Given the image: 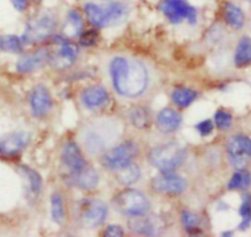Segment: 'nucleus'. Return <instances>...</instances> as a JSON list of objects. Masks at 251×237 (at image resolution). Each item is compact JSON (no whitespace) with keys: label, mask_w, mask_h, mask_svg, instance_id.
Here are the masks:
<instances>
[{"label":"nucleus","mask_w":251,"mask_h":237,"mask_svg":"<svg viewBox=\"0 0 251 237\" xmlns=\"http://www.w3.org/2000/svg\"><path fill=\"white\" fill-rule=\"evenodd\" d=\"M110 71L113 88L120 95L137 97L146 91L148 72L142 63L117 57L111 62Z\"/></svg>","instance_id":"f257e3e1"},{"label":"nucleus","mask_w":251,"mask_h":237,"mask_svg":"<svg viewBox=\"0 0 251 237\" xmlns=\"http://www.w3.org/2000/svg\"><path fill=\"white\" fill-rule=\"evenodd\" d=\"M128 11V6L122 3H112L107 6H100L93 3L85 5L86 16L96 27L118 25L127 19Z\"/></svg>","instance_id":"f03ea898"},{"label":"nucleus","mask_w":251,"mask_h":237,"mask_svg":"<svg viewBox=\"0 0 251 237\" xmlns=\"http://www.w3.org/2000/svg\"><path fill=\"white\" fill-rule=\"evenodd\" d=\"M185 156L186 152L182 146L175 142H169L151 150L149 160L151 165L155 166L161 172L169 173L182 165Z\"/></svg>","instance_id":"7ed1b4c3"},{"label":"nucleus","mask_w":251,"mask_h":237,"mask_svg":"<svg viewBox=\"0 0 251 237\" xmlns=\"http://www.w3.org/2000/svg\"><path fill=\"white\" fill-rule=\"evenodd\" d=\"M55 27V19L52 14L46 13L38 16L35 20H31L26 26L21 41L27 45H35V43L42 42L47 40L53 33Z\"/></svg>","instance_id":"20e7f679"},{"label":"nucleus","mask_w":251,"mask_h":237,"mask_svg":"<svg viewBox=\"0 0 251 237\" xmlns=\"http://www.w3.org/2000/svg\"><path fill=\"white\" fill-rule=\"evenodd\" d=\"M116 205L123 214L131 216L147 214L149 210V202L146 195L136 190H126L121 192L116 198Z\"/></svg>","instance_id":"39448f33"},{"label":"nucleus","mask_w":251,"mask_h":237,"mask_svg":"<svg viewBox=\"0 0 251 237\" xmlns=\"http://www.w3.org/2000/svg\"><path fill=\"white\" fill-rule=\"evenodd\" d=\"M137 145L132 142H123L118 146L113 147L108 152H106L102 157V163L110 170L118 171L126 166L133 163L134 157L137 156Z\"/></svg>","instance_id":"423d86ee"},{"label":"nucleus","mask_w":251,"mask_h":237,"mask_svg":"<svg viewBox=\"0 0 251 237\" xmlns=\"http://www.w3.org/2000/svg\"><path fill=\"white\" fill-rule=\"evenodd\" d=\"M159 8L166 19L173 24H178L183 20L195 24L197 20L196 9L190 5L186 0H163Z\"/></svg>","instance_id":"0eeeda50"},{"label":"nucleus","mask_w":251,"mask_h":237,"mask_svg":"<svg viewBox=\"0 0 251 237\" xmlns=\"http://www.w3.org/2000/svg\"><path fill=\"white\" fill-rule=\"evenodd\" d=\"M76 55H78V49L73 43L57 37L54 41V47L50 52H48V60L53 68L63 70L69 68L75 62Z\"/></svg>","instance_id":"6e6552de"},{"label":"nucleus","mask_w":251,"mask_h":237,"mask_svg":"<svg viewBox=\"0 0 251 237\" xmlns=\"http://www.w3.org/2000/svg\"><path fill=\"white\" fill-rule=\"evenodd\" d=\"M230 163L236 170H244L251 157V139L245 135L233 137L228 142Z\"/></svg>","instance_id":"1a4fd4ad"},{"label":"nucleus","mask_w":251,"mask_h":237,"mask_svg":"<svg viewBox=\"0 0 251 237\" xmlns=\"http://www.w3.org/2000/svg\"><path fill=\"white\" fill-rule=\"evenodd\" d=\"M107 215V207L101 200H85L80 205V220L85 227L99 226Z\"/></svg>","instance_id":"9d476101"},{"label":"nucleus","mask_w":251,"mask_h":237,"mask_svg":"<svg viewBox=\"0 0 251 237\" xmlns=\"http://www.w3.org/2000/svg\"><path fill=\"white\" fill-rule=\"evenodd\" d=\"M129 229L136 234L148 235V236H154V235L161 234L164 229V222L160 217L155 215H137L132 216L128 221Z\"/></svg>","instance_id":"9b49d317"},{"label":"nucleus","mask_w":251,"mask_h":237,"mask_svg":"<svg viewBox=\"0 0 251 237\" xmlns=\"http://www.w3.org/2000/svg\"><path fill=\"white\" fill-rule=\"evenodd\" d=\"M62 160L63 165L66 166L69 170V172H71V176L76 175V173L81 172V171L85 170V168L88 167L80 149H79L78 145L73 142H67V144L64 145L62 152Z\"/></svg>","instance_id":"f8f14e48"},{"label":"nucleus","mask_w":251,"mask_h":237,"mask_svg":"<svg viewBox=\"0 0 251 237\" xmlns=\"http://www.w3.org/2000/svg\"><path fill=\"white\" fill-rule=\"evenodd\" d=\"M30 142V134L26 132H15L0 139V156L10 157L19 154Z\"/></svg>","instance_id":"ddd939ff"},{"label":"nucleus","mask_w":251,"mask_h":237,"mask_svg":"<svg viewBox=\"0 0 251 237\" xmlns=\"http://www.w3.org/2000/svg\"><path fill=\"white\" fill-rule=\"evenodd\" d=\"M187 187V182L182 177L176 175L164 173L153 180V188L163 194H180Z\"/></svg>","instance_id":"4468645a"},{"label":"nucleus","mask_w":251,"mask_h":237,"mask_svg":"<svg viewBox=\"0 0 251 237\" xmlns=\"http://www.w3.org/2000/svg\"><path fill=\"white\" fill-rule=\"evenodd\" d=\"M30 105L36 117H43L52 106V98L45 86H37L32 91L30 97Z\"/></svg>","instance_id":"2eb2a0df"},{"label":"nucleus","mask_w":251,"mask_h":237,"mask_svg":"<svg viewBox=\"0 0 251 237\" xmlns=\"http://www.w3.org/2000/svg\"><path fill=\"white\" fill-rule=\"evenodd\" d=\"M181 115L175 110L171 108H164L160 111L156 118V123L161 132L164 133H171L174 130L177 129L181 124Z\"/></svg>","instance_id":"dca6fc26"},{"label":"nucleus","mask_w":251,"mask_h":237,"mask_svg":"<svg viewBox=\"0 0 251 237\" xmlns=\"http://www.w3.org/2000/svg\"><path fill=\"white\" fill-rule=\"evenodd\" d=\"M48 59V50L41 49L33 54L23 57L16 64V68L20 72H31L37 70Z\"/></svg>","instance_id":"f3484780"},{"label":"nucleus","mask_w":251,"mask_h":237,"mask_svg":"<svg viewBox=\"0 0 251 237\" xmlns=\"http://www.w3.org/2000/svg\"><path fill=\"white\" fill-rule=\"evenodd\" d=\"M81 98H83V102L86 107L96 108L107 102L108 94L101 86H94V88H89L88 90L84 91Z\"/></svg>","instance_id":"a211bd4d"},{"label":"nucleus","mask_w":251,"mask_h":237,"mask_svg":"<svg viewBox=\"0 0 251 237\" xmlns=\"http://www.w3.org/2000/svg\"><path fill=\"white\" fill-rule=\"evenodd\" d=\"M72 183L74 186L79 188H83V190H91V188H95L98 186L99 182V176L93 168L86 167L85 170H83L81 172L76 173V175H72L71 177Z\"/></svg>","instance_id":"6ab92c4d"},{"label":"nucleus","mask_w":251,"mask_h":237,"mask_svg":"<svg viewBox=\"0 0 251 237\" xmlns=\"http://www.w3.org/2000/svg\"><path fill=\"white\" fill-rule=\"evenodd\" d=\"M236 67L244 68L251 64V38L243 37L238 43L234 55Z\"/></svg>","instance_id":"aec40b11"},{"label":"nucleus","mask_w":251,"mask_h":237,"mask_svg":"<svg viewBox=\"0 0 251 237\" xmlns=\"http://www.w3.org/2000/svg\"><path fill=\"white\" fill-rule=\"evenodd\" d=\"M83 30V19L78 11H69L64 26H63V33L67 38H74L80 35Z\"/></svg>","instance_id":"412c9836"},{"label":"nucleus","mask_w":251,"mask_h":237,"mask_svg":"<svg viewBox=\"0 0 251 237\" xmlns=\"http://www.w3.org/2000/svg\"><path fill=\"white\" fill-rule=\"evenodd\" d=\"M197 97V94L195 93L191 89H176L175 91L171 95V98H173L174 103L178 107H187V106L191 105Z\"/></svg>","instance_id":"4be33fe9"},{"label":"nucleus","mask_w":251,"mask_h":237,"mask_svg":"<svg viewBox=\"0 0 251 237\" xmlns=\"http://www.w3.org/2000/svg\"><path fill=\"white\" fill-rule=\"evenodd\" d=\"M226 19L229 25L234 28H241L244 26V14L239 6L235 4L228 3L226 6Z\"/></svg>","instance_id":"5701e85b"},{"label":"nucleus","mask_w":251,"mask_h":237,"mask_svg":"<svg viewBox=\"0 0 251 237\" xmlns=\"http://www.w3.org/2000/svg\"><path fill=\"white\" fill-rule=\"evenodd\" d=\"M117 173H118V177H117L118 181L126 186L132 185V183H134L136 181H138L139 176H141V171H139L138 166L133 165V164H131V165L126 166V167L118 170Z\"/></svg>","instance_id":"b1692460"},{"label":"nucleus","mask_w":251,"mask_h":237,"mask_svg":"<svg viewBox=\"0 0 251 237\" xmlns=\"http://www.w3.org/2000/svg\"><path fill=\"white\" fill-rule=\"evenodd\" d=\"M0 50L9 53H20L23 50V41L18 36H0Z\"/></svg>","instance_id":"393cba45"},{"label":"nucleus","mask_w":251,"mask_h":237,"mask_svg":"<svg viewBox=\"0 0 251 237\" xmlns=\"http://www.w3.org/2000/svg\"><path fill=\"white\" fill-rule=\"evenodd\" d=\"M251 185V175L244 170H239L235 172L229 181L228 188L229 190H246Z\"/></svg>","instance_id":"a878e982"},{"label":"nucleus","mask_w":251,"mask_h":237,"mask_svg":"<svg viewBox=\"0 0 251 237\" xmlns=\"http://www.w3.org/2000/svg\"><path fill=\"white\" fill-rule=\"evenodd\" d=\"M50 213H52L53 221L60 224L64 220V207L63 200L59 194H53L50 199Z\"/></svg>","instance_id":"bb28decb"},{"label":"nucleus","mask_w":251,"mask_h":237,"mask_svg":"<svg viewBox=\"0 0 251 237\" xmlns=\"http://www.w3.org/2000/svg\"><path fill=\"white\" fill-rule=\"evenodd\" d=\"M239 213H240V216H241L240 229L241 230L248 229V226L251 222V197L250 195H244Z\"/></svg>","instance_id":"cd10ccee"},{"label":"nucleus","mask_w":251,"mask_h":237,"mask_svg":"<svg viewBox=\"0 0 251 237\" xmlns=\"http://www.w3.org/2000/svg\"><path fill=\"white\" fill-rule=\"evenodd\" d=\"M131 120L136 127L144 128L148 125V113L143 107H134L131 111Z\"/></svg>","instance_id":"c85d7f7f"},{"label":"nucleus","mask_w":251,"mask_h":237,"mask_svg":"<svg viewBox=\"0 0 251 237\" xmlns=\"http://www.w3.org/2000/svg\"><path fill=\"white\" fill-rule=\"evenodd\" d=\"M182 224L187 231H195L199 227L200 219L194 213L182 212Z\"/></svg>","instance_id":"c756f323"},{"label":"nucleus","mask_w":251,"mask_h":237,"mask_svg":"<svg viewBox=\"0 0 251 237\" xmlns=\"http://www.w3.org/2000/svg\"><path fill=\"white\" fill-rule=\"evenodd\" d=\"M214 122L219 129H228L231 125V116L226 111L219 110L217 111L216 116H214Z\"/></svg>","instance_id":"7c9ffc66"},{"label":"nucleus","mask_w":251,"mask_h":237,"mask_svg":"<svg viewBox=\"0 0 251 237\" xmlns=\"http://www.w3.org/2000/svg\"><path fill=\"white\" fill-rule=\"evenodd\" d=\"M24 170V172L26 173V176L30 180V186L31 190H32L33 193H38L41 190V177L38 176V173L36 171L31 170V168L26 167V166H21Z\"/></svg>","instance_id":"2f4dec72"},{"label":"nucleus","mask_w":251,"mask_h":237,"mask_svg":"<svg viewBox=\"0 0 251 237\" xmlns=\"http://www.w3.org/2000/svg\"><path fill=\"white\" fill-rule=\"evenodd\" d=\"M196 129L199 130L200 134L206 137V135L211 134L212 133V130H213V124H212L211 120H203V122L199 123V124L196 125Z\"/></svg>","instance_id":"473e14b6"},{"label":"nucleus","mask_w":251,"mask_h":237,"mask_svg":"<svg viewBox=\"0 0 251 237\" xmlns=\"http://www.w3.org/2000/svg\"><path fill=\"white\" fill-rule=\"evenodd\" d=\"M96 38H98V33L95 31H90V32H86L85 35L81 36V45L83 46H91L96 42Z\"/></svg>","instance_id":"72a5a7b5"},{"label":"nucleus","mask_w":251,"mask_h":237,"mask_svg":"<svg viewBox=\"0 0 251 237\" xmlns=\"http://www.w3.org/2000/svg\"><path fill=\"white\" fill-rule=\"evenodd\" d=\"M123 235V230L118 225H110L105 231V236L108 237H120Z\"/></svg>","instance_id":"f704fd0d"},{"label":"nucleus","mask_w":251,"mask_h":237,"mask_svg":"<svg viewBox=\"0 0 251 237\" xmlns=\"http://www.w3.org/2000/svg\"><path fill=\"white\" fill-rule=\"evenodd\" d=\"M14 8L18 11H24L28 5V0H11Z\"/></svg>","instance_id":"c9c22d12"},{"label":"nucleus","mask_w":251,"mask_h":237,"mask_svg":"<svg viewBox=\"0 0 251 237\" xmlns=\"http://www.w3.org/2000/svg\"><path fill=\"white\" fill-rule=\"evenodd\" d=\"M246 1H249V3H251V0H246Z\"/></svg>","instance_id":"e433bc0d"},{"label":"nucleus","mask_w":251,"mask_h":237,"mask_svg":"<svg viewBox=\"0 0 251 237\" xmlns=\"http://www.w3.org/2000/svg\"><path fill=\"white\" fill-rule=\"evenodd\" d=\"M36 1H40V0H36Z\"/></svg>","instance_id":"4c0bfd02"}]
</instances>
